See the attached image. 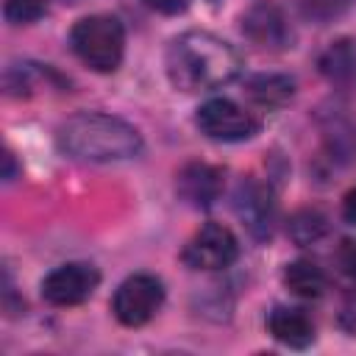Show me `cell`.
Returning a JSON list of instances; mask_svg holds the SVG:
<instances>
[{"mask_svg": "<svg viewBox=\"0 0 356 356\" xmlns=\"http://www.w3.org/2000/svg\"><path fill=\"white\" fill-rule=\"evenodd\" d=\"M164 70L175 89L209 92L231 83L242 72V56L231 42L209 31H186L170 42Z\"/></svg>", "mask_w": 356, "mask_h": 356, "instance_id": "1", "label": "cell"}, {"mask_svg": "<svg viewBox=\"0 0 356 356\" xmlns=\"http://www.w3.org/2000/svg\"><path fill=\"white\" fill-rule=\"evenodd\" d=\"M58 147L78 161H125L142 153V136L120 117L81 111L61 122Z\"/></svg>", "mask_w": 356, "mask_h": 356, "instance_id": "2", "label": "cell"}, {"mask_svg": "<svg viewBox=\"0 0 356 356\" xmlns=\"http://www.w3.org/2000/svg\"><path fill=\"white\" fill-rule=\"evenodd\" d=\"M72 53L95 72H114L125 53L122 22L111 14H89L70 31Z\"/></svg>", "mask_w": 356, "mask_h": 356, "instance_id": "3", "label": "cell"}, {"mask_svg": "<svg viewBox=\"0 0 356 356\" xmlns=\"http://www.w3.org/2000/svg\"><path fill=\"white\" fill-rule=\"evenodd\" d=\"M161 303H164V284L150 273H136L117 286L111 298V312L122 325L139 328L147 320H153Z\"/></svg>", "mask_w": 356, "mask_h": 356, "instance_id": "4", "label": "cell"}, {"mask_svg": "<svg viewBox=\"0 0 356 356\" xmlns=\"http://www.w3.org/2000/svg\"><path fill=\"white\" fill-rule=\"evenodd\" d=\"M195 125L200 128L203 136H209L214 142H245V139L256 136L261 128V122L250 111H245L239 103H234L228 97L206 100L195 114Z\"/></svg>", "mask_w": 356, "mask_h": 356, "instance_id": "5", "label": "cell"}, {"mask_svg": "<svg viewBox=\"0 0 356 356\" xmlns=\"http://www.w3.org/2000/svg\"><path fill=\"white\" fill-rule=\"evenodd\" d=\"M181 259L189 270H225L239 259V242L231 228L220 222H206L189 236Z\"/></svg>", "mask_w": 356, "mask_h": 356, "instance_id": "6", "label": "cell"}, {"mask_svg": "<svg viewBox=\"0 0 356 356\" xmlns=\"http://www.w3.org/2000/svg\"><path fill=\"white\" fill-rule=\"evenodd\" d=\"M100 284V273L89 261H67L42 278V298L50 306H78Z\"/></svg>", "mask_w": 356, "mask_h": 356, "instance_id": "7", "label": "cell"}, {"mask_svg": "<svg viewBox=\"0 0 356 356\" xmlns=\"http://www.w3.org/2000/svg\"><path fill=\"white\" fill-rule=\"evenodd\" d=\"M234 211L253 239H259V242L270 239L273 222H275V197L267 184H261L256 178L239 181V186L234 192Z\"/></svg>", "mask_w": 356, "mask_h": 356, "instance_id": "8", "label": "cell"}, {"mask_svg": "<svg viewBox=\"0 0 356 356\" xmlns=\"http://www.w3.org/2000/svg\"><path fill=\"white\" fill-rule=\"evenodd\" d=\"M242 33L264 50H284L292 47V28L284 17V11L275 3H256L242 14Z\"/></svg>", "mask_w": 356, "mask_h": 356, "instance_id": "9", "label": "cell"}, {"mask_svg": "<svg viewBox=\"0 0 356 356\" xmlns=\"http://www.w3.org/2000/svg\"><path fill=\"white\" fill-rule=\"evenodd\" d=\"M178 197L192 209H209L222 195V170L206 161H192L181 167L175 178Z\"/></svg>", "mask_w": 356, "mask_h": 356, "instance_id": "10", "label": "cell"}, {"mask_svg": "<svg viewBox=\"0 0 356 356\" xmlns=\"http://www.w3.org/2000/svg\"><path fill=\"white\" fill-rule=\"evenodd\" d=\"M267 331L286 348H309L314 342V323L298 306H275L267 317Z\"/></svg>", "mask_w": 356, "mask_h": 356, "instance_id": "11", "label": "cell"}, {"mask_svg": "<svg viewBox=\"0 0 356 356\" xmlns=\"http://www.w3.org/2000/svg\"><path fill=\"white\" fill-rule=\"evenodd\" d=\"M245 95L267 111L284 108L295 95V81L286 75H278V72H259L245 81Z\"/></svg>", "mask_w": 356, "mask_h": 356, "instance_id": "12", "label": "cell"}, {"mask_svg": "<svg viewBox=\"0 0 356 356\" xmlns=\"http://www.w3.org/2000/svg\"><path fill=\"white\" fill-rule=\"evenodd\" d=\"M284 284L292 295L303 298V300H314L325 292L328 278L323 273V267L312 259H295L292 264H286L284 270Z\"/></svg>", "mask_w": 356, "mask_h": 356, "instance_id": "13", "label": "cell"}, {"mask_svg": "<svg viewBox=\"0 0 356 356\" xmlns=\"http://www.w3.org/2000/svg\"><path fill=\"white\" fill-rule=\"evenodd\" d=\"M320 72L331 81V83H350L356 78V47L350 39H339L331 42L325 47V53L320 56Z\"/></svg>", "mask_w": 356, "mask_h": 356, "instance_id": "14", "label": "cell"}, {"mask_svg": "<svg viewBox=\"0 0 356 356\" xmlns=\"http://www.w3.org/2000/svg\"><path fill=\"white\" fill-rule=\"evenodd\" d=\"M286 234L295 245L306 248V245H317L325 234H328V217L314 209V206H306V209H298L289 222H286Z\"/></svg>", "mask_w": 356, "mask_h": 356, "instance_id": "15", "label": "cell"}, {"mask_svg": "<svg viewBox=\"0 0 356 356\" xmlns=\"http://www.w3.org/2000/svg\"><path fill=\"white\" fill-rule=\"evenodd\" d=\"M323 136H325V145H328V153L331 159L337 161H350L356 156V125L345 117H331L325 120L323 125Z\"/></svg>", "mask_w": 356, "mask_h": 356, "instance_id": "16", "label": "cell"}, {"mask_svg": "<svg viewBox=\"0 0 356 356\" xmlns=\"http://www.w3.org/2000/svg\"><path fill=\"white\" fill-rule=\"evenodd\" d=\"M3 17L11 25H31L39 17H44V0H6Z\"/></svg>", "mask_w": 356, "mask_h": 356, "instance_id": "17", "label": "cell"}, {"mask_svg": "<svg viewBox=\"0 0 356 356\" xmlns=\"http://www.w3.org/2000/svg\"><path fill=\"white\" fill-rule=\"evenodd\" d=\"M334 259H337L342 275H348V278L356 284V239H342Z\"/></svg>", "mask_w": 356, "mask_h": 356, "instance_id": "18", "label": "cell"}, {"mask_svg": "<svg viewBox=\"0 0 356 356\" xmlns=\"http://www.w3.org/2000/svg\"><path fill=\"white\" fill-rule=\"evenodd\" d=\"M145 6H150L159 14H181V11H186L189 0H145Z\"/></svg>", "mask_w": 356, "mask_h": 356, "instance_id": "19", "label": "cell"}, {"mask_svg": "<svg viewBox=\"0 0 356 356\" xmlns=\"http://www.w3.org/2000/svg\"><path fill=\"white\" fill-rule=\"evenodd\" d=\"M342 220L350 222V225H356V186H350L348 195H345V200H342Z\"/></svg>", "mask_w": 356, "mask_h": 356, "instance_id": "20", "label": "cell"}, {"mask_svg": "<svg viewBox=\"0 0 356 356\" xmlns=\"http://www.w3.org/2000/svg\"><path fill=\"white\" fill-rule=\"evenodd\" d=\"M342 325L350 331V334H356V295L345 303V309H342Z\"/></svg>", "mask_w": 356, "mask_h": 356, "instance_id": "21", "label": "cell"}, {"mask_svg": "<svg viewBox=\"0 0 356 356\" xmlns=\"http://www.w3.org/2000/svg\"><path fill=\"white\" fill-rule=\"evenodd\" d=\"M3 159H6V172H3V178H6V181H11V178H14V153H11V150H6V156H3Z\"/></svg>", "mask_w": 356, "mask_h": 356, "instance_id": "22", "label": "cell"}]
</instances>
